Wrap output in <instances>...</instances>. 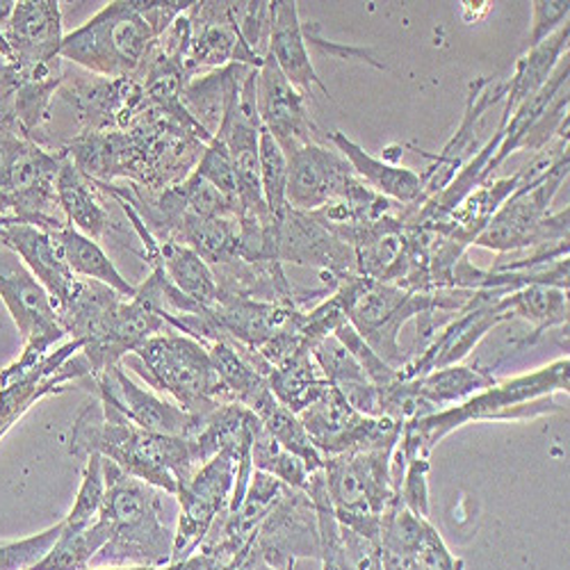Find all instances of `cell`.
<instances>
[{
	"label": "cell",
	"mask_w": 570,
	"mask_h": 570,
	"mask_svg": "<svg viewBox=\"0 0 570 570\" xmlns=\"http://www.w3.org/2000/svg\"><path fill=\"white\" fill-rule=\"evenodd\" d=\"M406 391L434 415L450 406H459L465 400L491 389L498 379L493 372L482 370L478 365H452L443 370L426 372L422 376L402 379Z\"/></svg>",
	"instance_id": "83f0119b"
},
{
	"label": "cell",
	"mask_w": 570,
	"mask_h": 570,
	"mask_svg": "<svg viewBox=\"0 0 570 570\" xmlns=\"http://www.w3.org/2000/svg\"><path fill=\"white\" fill-rule=\"evenodd\" d=\"M430 459L417 456L413 461H406V470L402 484L397 489V495L406 509H411L415 515L430 518L432 504H430Z\"/></svg>",
	"instance_id": "c3c4849f"
},
{
	"label": "cell",
	"mask_w": 570,
	"mask_h": 570,
	"mask_svg": "<svg viewBox=\"0 0 570 570\" xmlns=\"http://www.w3.org/2000/svg\"><path fill=\"white\" fill-rule=\"evenodd\" d=\"M160 256L158 263L178 293L197 302L204 308H213L219 299V285L213 269L193 252L178 243H158ZM154 265V267H156Z\"/></svg>",
	"instance_id": "e575fe53"
},
{
	"label": "cell",
	"mask_w": 570,
	"mask_h": 570,
	"mask_svg": "<svg viewBox=\"0 0 570 570\" xmlns=\"http://www.w3.org/2000/svg\"><path fill=\"white\" fill-rule=\"evenodd\" d=\"M502 308L511 320L520 317L532 324V334L518 345V352L537 345L548 331L568 326V291L552 288V285H528L502 297Z\"/></svg>",
	"instance_id": "d6a6232c"
},
{
	"label": "cell",
	"mask_w": 570,
	"mask_h": 570,
	"mask_svg": "<svg viewBox=\"0 0 570 570\" xmlns=\"http://www.w3.org/2000/svg\"><path fill=\"white\" fill-rule=\"evenodd\" d=\"M240 6L228 0H195L187 14L189 43L183 58V71L189 78L226 65H247L261 69L265 58L256 56L240 32Z\"/></svg>",
	"instance_id": "5bb4252c"
},
{
	"label": "cell",
	"mask_w": 570,
	"mask_h": 570,
	"mask_svg": "<svg viewBox=\"0 0 570 570\" xmlns=\"http://www.w3.org/2000/svg\"><path fill=\"white\" fill-rule=\"evenodd\" d=\"M334 293L343 302L347 322L356 334L379 358L395 370H402L409 363V354L400 345V334L409 320L430 313L454 315L474 297L472 291L456 288L430 295L411 293L400 285L358 274L343 278Z\"/></svg>",
	"instance_id": "5b68a950"
},
{
	"label": "cell",
	"mask_w": 570,
	"mask_h": 570,
	"mask_svg": "<svg viewBox=\"0 0 570 570\" xmlns=\"http://www.w3.org/2000/svg\"><path fill=\"white\" fill-rule=\"evenodd\" d=\"M132 367L147 382L176 400L185 413L204 417L215 409L235 402L210 361L208 347L169 328L137 347L130 356Z\"/></svg>",
	"instance_id": "8992f818"
},
{
	"label": "cell",
	"mask_w": 570,
	"mask_h": 570,
	"mask_svg": "<svg viewBox=\"0 0 570 570\" xmlns=\"http://www.w3.org/2000/svg\"><path fill=\"white\" fill-rule=\"evenodd\" d=\"M0 245L14 252L35 278L49 291L56 308L73 293L78 276L71 272L53 230H46L14 217H0Z\"/></svg>",
	"instance_id": "cb8c5ba5"
},
{
	"label": "cell",
	"mask_w": 570,
	"mask_h": 570,
	"mask_svg": "<svg viewBox=\"0 0 570 570\" xmlns=\"http://www.w3.org/2000/svg\"><path fill=\"white\" fill-rule=\"evenodd\" d=\"M299 559H320L317 513L304 491L288 489L261 522L243 570H295Z\"/></svg>",
	"instance_id": "4fadbf2b"
},
{
	"label": "cell",
	"mask_w": 570,
	"mask_h": 570,
	"mask_svg": "<svg viewBox=\"0 0 570 570\" xmlns=\"http://www.w3.org/2000/svg\"><path fill=\"white\" fill-rule=\"evenodd\" d=\"M267 261L317 269L326 288H334L356 272L354 249L341 240L315 213L288 210L267 230Z\"/></svg>",
	"instance_id": "8fae6325"
},
{
	"label": "cell",
	"mask_w": 570,
	"mask_h": 570,
	"mask_svg": "<svg viewBox=\"0 0 570 570\" xmlns=\"http://www.w3.org/2000/svg\"><path fill=\"white\" fill-rule=\"evenodd\" d=\"M158 41V32L139 12L137 0H115L87 23L65 35L60 58L91 76H137Z\"/></svg>",
	"instance_id": "52a82bcc"
},
{
	"label": "cell",
	"mask_w": 570,
	"mask_h": 570,
	"mask_svg": "<svg viewBox=\"0 0 570 570\" xmlns=\"http://www.w3.org/2000/svg\"><path fill=\"white\" fill-rule=\"evenodd\" d=\"M328 141H334L338 154L352 165L354 174L372 189L400 206H422V183L420 174L409 167L391 165L382 158H374L363 151L356 141H352L343 130H334L326 135Z\"/></svg>",
	"instance_id": "4316f807"
},
{
	"label": "cell",
	"mask_w": 570,
	"mask_h": 570,
	"mask_svg": "<svg viewBox=\"0 0 570 570\" xmlns=\"http://www.w3.org/2000/svg\"><path fill=\"white\" fill-rule=\"evenodd\" d=\"M361 178L352 165L326 145H308L288 156V206L302 213H315L328 204L345 199Z\"/></svg>",
	"instance_id": "7402d4cb"
},
{
	"label": "cell",
	"mask_w": 570,
	"mask_h": 570,
	"mask_svg": "<svg viewBox=\"0 0 570 570\" xmlns=\"http://www.w3.org/2000/svg\"><path fill=\"white\" fill-rule=\"evenodd\" d=\"M254 69L247 65H226L215 71L189 78L183 87L180 104L210 139L219 135L228 115L233 112L245 80Z\"/></svg>",
	"instance_id": "484cf974"
},
{
	"label": "cell",
	"mask_w": 570,
	"mask_h": 570,
	"mask_svg": "<svg viewBox=\"0 0 570 570\" xmlns=\"http://www.w3.org/2000/svg\"><path fill=\"white\" fill-rule=\"evenodd\" d=\"M568 14H570L568 0H534L530 49L532 46H539L550 35H554L559 28H563L568 23Z\"/></svg>",
	"instance_id": "f907efd6"
},
{
	"label": "cell",
	"mask_w": 570,
	"mask_h": 570,
	"mask_svg": "<svg viewBox=\"0 0 570 570\" xmlns=\"http://www.w3.org/2000/svg\"><path fill=\"white\" fill-rule=\"evenodd\" d=\"M104 474L106 500L97 522L108 539L91 568L169 566L174 530L163 520V491L130 478L108 459H104Z\"/></svg>",
	"instance_id": "3957f363"
},
{
	"label": "cell",
	"mask_w": 570,
	"mask_h": 570,
	"mask_svg": "<svg viewBox=\"0 0 570 570\" xmlns=\"http://www.w3.org/2000/svg\"><path fill=\"white\" fill-rule=\"evenodd\" d=\"M58 243L65 252V258L71 267V272L78 278H91L110 285L112 291H117L124 297H132L135 295V285L128 283V278L115 267V263L110 261V256L104 252V247L91 240V237L82 235L80 230H76L73 226H65L60 230H53Z\"/></svg>",
	"instance_id": "8d00e7d4"
},
{
	"label": "cell",
	"mask_w": 570,
	"mask_h": 570,
	"mask_svg": "<svg viewBox=\"0 0 570 570\" xmlns=\"http://www.w3.org/2000/svg\"><path fill=\"white\" fill-rule=\"evenodd\" d=\"M8 376H10V367H6L3 372H0V389L6 386V382H8Z\"/></svg>",
	"instance_id": "11a10c76"
},
{
	"label": "cell",
	"mask_w": 570,
	"mask_h": 570,
	"mask_svg": "<svg viewBox=\"0 0 570 570\" xmlns=\"http://www.w3.org/2000/svg\"><path fill=\"white\" fill-rule=\"evenodd\" d=\"M121 299L124 295L112 291L106 283L91 281V278H78L73 293L58 308V317L65 334L71 341H80L85 345L94 334H97L104 320Z\"/></svg>",
	"instance_id": "836d02e7"
},
{
	"label": "cell",
	"mask_w": 570,
	"mask_h": 570,
	"mask_svg": "<svg viewBox=\"0 0 570 570\" xmlns=\"http://www.w3.org/2000/svg\"><path fill=\"white\" fill-rule=\"evenodd\" d=\"M568 41H570V26L566 23L554 35L543 39L539 46H532V49L515 62L513 76L511 80H507L509 89H507L504 110L500 119H509L522 101H528L537 91H541V87L550 80L554 69L559 67V62L568 56Z\"/></svg>",
	"instance_id": "4dcf8cb0"
},
{
	"label": "cell",
	"mask_w": 570,
	"mask_h": 570,
	"mask_svg": "<svg viewBox=\"0 0 570 570\" xmlns=\"http://www.w3.org/2000/svg\"><path fill=\"white\" fill-rule=\"evenodd\" d=\"M507 291H480L452 317H448L415 358L400 370L402 379L422 376L426 372L443 370L463 363L495 326L509 322L511 315L502 308Z\"/></svg>",
	"instance_id": "9a60e30c"
},
{
	"label": "cell",
	"mask_w": 570,
	"mask_h": 570,
	"mask_svg": "<svg viewBox=\"0 0 570 570\" xmlns=\"http://www.w3.org/2000/svg\"><path fill=\"white\" fill-rule=\"evenodd\" d=\"M89 570H119V568H89Z\"/></svg>",
	"instance_id": "9f6ffc18"
},
{
	"label": "cell",
	"mask_w": 570,
	"mask_h": 570,
	"mask_svg": "<svg viewBox=\"0 0 570 570\" xmlns=\"http://www.w3.org/2000/svg\"><path fill=\"white\" fill-rule=\"evenodd\" d=\"M272 8V30L267 56L276 62L281 73L297 87L304 97H313V89H320L331 101V94L315 71L304 39V28L299 21V8L295 0H274Z\"/></svg>",
	"instance_id": "d4e9b609"
},
{
	"label": "cell",
	"mask_w": 570,
	"mask_h": 570,
	"mask_svg": "<svg viewBox=\"0 0 570 570\" xmlns=\"http://www.w3.org/2000/svg\"><path fill=\"white\" fill-rule=\"evenodd\" d=\"M237 459L228 452H219L195 470L193 478L180 484L176 498L180 504L178 528L174 530V557L171 563L193 557L208 534L228 513L230 495L235 489Z\"/></svg>",
	"instance_id": "7c38bea8"
},
{
	"label": "cell",
	"mask_w": 570,
	"mask_h": 570,
	"mask_svg": "<svg viewBox=\"0 0 570 570\" xmlns=\"http://www.w3.org/2000/svg\"><path fill=\"white\" fill-rule=\"evenodd\" d=\"M58 97L76 112L80 132L128 130L149 108V99L137 76L101 78L89 73L87 78H65Z\"/></svg>",
	"instance_id": "ffe728a7"
},
{
	"label": "cell",
	"mask_w": 570,
	"mask_h": 570,
	"mask_svg": "<svg viewBox=\"0 0 570 570\" xmlns=\"http://www.w3.org/2000/svg\"><path fill=\"white\" fill-rule=\"evenodd\" d=\"M520 178H522V169L511 176L491 178L482 183L480 187H474L443 222H439L432 228L452 237L454 243H459L465 249L472 247V243L482 235V230L489 226V222L495 217L502 204L513 195Z\"/></svg>",
	"instance_id": "f546056e"
},
{
	"label": "cell",
	"mask_w": 570,
	"mask_h": 570,
	"mask_svg": "<svg viewBox=\"0 0 570 570\" xmlns=\"http://www.w3.org/2000/svg\"><path fill=\"white\" fill-rule=\"evenodd\" d=\"M91 379V365L82 356V343L69 341L35 365H10V376L0 389V439L43 397L62 393L67 384Z\"/></svg>",
	"instance_id": "ac0fdd59"
},
{
	"label": "cell",
	"mask_w": 570,
	"mask_h": 570,
	"mask_svg": "<svg viewBox=\"0 0 570 570\" xmlns=\"http://www.w3.org/2000/svg\"><path fill=\"white\" fill-rule=\"evenodd\" d=\"M356 570H384L382 548H370L356 559Z\"/></svg>",
	"instance_id": "f5cc1de1"
},
{
	"label": "cell",
	"mask_w": 570,
	"mask_h": 570,
	"mask_svg": "<svg viewBox=\"0 0 570 570\" xmlns=\"http://www.w3.org/2000/svg\"><path fill=\"white\" fill-rule=\"evenodd\" d=\"M256 108L263 128L276 139L285 158L308 145H324V132L308 110V99L281 73L276 62L267 56L258 69Z\"/></svg>",
	"instance_id": "44dd1931"
},
{
	"label": "cell",
	"mask_w": 570,
	"mask_h": 570,
	"mask_svg": "<svg viewBox=\"0 0 570 570\" xmlns=\"http://www.w3.org/2000/svg\"><path fill=\"white\" fill-rule=\"evenodd\" d=\"M302 28H304V39H306V43L317 46L320 51H324V53H328V56H336V58H341V60H363V62H367V65H372V67H376V69H384V65L379 62V60H376L370 51H365V49H352V46L328 43V41L320 35L317 23H302Z\"/></svg>",
	"instance_id": "816d5d0a"
},
{
	"label": "cell",
	"mask_w": 570,
	"mask_h": 570,
	"mask_svg": "<svg viewBox=\"0 0 570 570\" xmlns=\"http://www.w3.org/2000/svg\"><path fill=\"white\" fill-rule=\"evenodd\" d=\"M267 384L272 395L297 415L331 389L311 352L297 354L278 367H272L267 374Z\"/></svg>",
	"instance_id": "d590c367"
},
{
	"label": "cell",
	"mask_w": 570,
	"mask_h": 570,
	"mask_svg": "<svg viewBox=\"0 0 570 570\" xmlns=\"http://www.w3.org/2000/svg\"><path fill=\"white\" fill-rule=\"evenodd\" d=\"M568 386L570 358L566 354L534 372L498 379L491 389L465 400L459 406L404 422L397 450L402 452L404 461H413L417 456L430 459L432 450L452 432L461 430L463 424L484 420H534L548 413H557L561 406L554 404V395H568Z\"/></svg>",
	"instance_id": "7a4b0ae2"
},
{
	"label": "cell",
	"mask_w": 570,
	"mask_h": 570,
	"mask_svg": "<svg viewBox=\"0 0 570 570\" xmlns=\"http://www.w3.org/2000/svg\"><path fill=\"white\" fill-rule=\"evenodd\" d=\"M0 299L12 315L23 341V352L17 358L21 365L39 363L67 338L49 291L35 278L21 258L3 245H0Z\"/></svg>",
	"instance_id": "30bf717a"
},
{
	"label": "cell",
	"mask_w": 570,
	"mask_h": 570,
	"mask_svg": "<svg viewBox=\"0 0 570 570\" xmlns=\"http://www.w3.org/2000/svg\"><path fill=\"white\" fill-rule=\"evenodd\" d=\"M397 445L354 450L324 459V482L341 525L379 546L382 513L395 495L391 461Z\"/></svg>",
	"instance_id": "ba28073f"
},
{
	"label": "cell",
	"mask_w": 570,
	"mask_h": 570,
	"mask_svg": "<svg viewBox=\"0 0 570 570\" xmlns=\"http://www.w3.org/2000/svg\"><path fill=\"white\" fill-rule=\"evenodd\" d=\"M180 185L185 193L187 213L199 215V217H237L240 215V206H237V202L224 197L219 189H215L197 171L189 174Z\"/></svg>",
	"instance_id": "bcb514c9"
},
{
	"label": "cell",
	"mask_w": 570,
	"mask_h": 570,
	"mask_svg": "<svg viewBox=\"0 0 570 570\" xmlns=\"http://www.w3.org/2000/svg\"><path fill=\"white\" fill-rule=\"evenodd\" d=\"M106 500V474H104V456L89 454L87 468L82 472V482L76 495V502L69 511V515L62 520L65 530L80 532L91 528L97 522L101 507Z\"/></svg>",
	"instance_id": "ee69618b"
},
{
	"label": "cell",
	"mask_w": 570,
	"mask_h": 570,
	"mask_svg": "<svg viewBox=\"0 0 570 570\" xmlns=\"http://www.w3.org/2000/svg\"><path fill=\"white\" fill-rule=\"evenodd\" d=\"M237 217H199L185 213L171 233V243L193 249L208 267L237 258Z\"/></svg>",
	"instance_id": "1f68e13d"
},
{
	"label": "cell",
	"mask_w": 570,
	"mask_h": 570,
	"mask_svg": "<svg viewBox=\"0 0 570 570\" xmlns=\"http://www.w3.org/2000/svg\"><path fill=\"white\" fill-rule=\"evenodd\" d=\"M311 356L326 382L341 391L343 397H350L354 391L370 386V379L365 376L363 367L336 336H326L324 341H320L311 350Z\"/></svg>",
	"instance_id": "b9f144b4"
},
{
	"label": "cell",
	"mask_w": 570,
	"mask_h": 570,
	"mask_svg": "<svg viewBox=\"0 0 570 570\" xmlns=\"http://www.w3.org/2000/svg\"><path fill=\"white\" fill-rule=\"evenodd\" d=\"M304 430L315 450L328 459L354 450L397 445L402 422L393 417H367L331 386L315 404L299 413Z\"/></svg>",
	"instance_id": "2e32d148"
},
{
	"label": "cell",
	"mask_w": 570,
	"mask_h": 570,
	"mask_svg": "<svg viewBox=\"0 0 570 570\" xmlns=\"http://www.w3.org/2000/svg\"><path fill=\"white\" fill-rule=\"evenodd\" d=\"M106 539L108 537L99 522L80 532H69L62 525V532L51 550L28 570H89L94 557L106 546Z\"/></svg>",
	"instance_id": "ab89813d"
},
{
	"label": "cell",
	"mask_w": 570,
	"mask_h": 570,
	"mask_svg": "<svg viewBox=\"0 0 570 570\" xmlns=\"http://www.w3.org/2000/svg\"><path fill=\"white\" fill-rule=\"evenodd\" d=\"M69 450L76 456L101 454L130 478L174 498L199 468L185 436L141 430L108 402L82 409L73 424Z\"/></svg>",
	"instance_id": "6da1fadb"
},
{
	"label": "cell",
	"mask_w": 570,
	"mask_h": 570,
	"mask_svg": "<svg viewBox=\"0 0 570 570\" xmlns=\"http://www.w3.org/2000/svg\"><path fill=\"white\" fill-rule=\"evenodd\" d=\"M56 189H58V202L67 224L80 230L82 235L101 243L104 237L115 228L112 215L108 213L101 199L104 197L101 189L85 174H80L78 167L67 156L62 158Z\"/></svg>",
	"instance_id": "f1b7e54d"
},
{
	"label": "cell",
	"mask_w": 570,
	"mask_h": 570,
	"mask_svg": "<svg viewBox=\"0 0 570 570\" xmlns=\"http://www.w3.org/2000/svg\"><path fill=\"white\" fill-rule=\"evenodd\" d=\"M252 413L261 420L263 430L283 448L288 450L291 454L299 456L306 468L311 472H317L324 468V456L315 450V445L311 443L304 424L299 420L297 413H293L291 409H285L274 395L272 391L252 409Z\"/></svg>",
	"instance_id": "74e56055"
},
{
	"label": "cell",
	"mask_w": 570,
	"mask_h": 570,
	"mask_svg": "<svg viewBox=\"0 0 570 570\" xmlns=\"http://www.w3.org/2000/svg\"><path fill=\"white\" fill-rule=\"evenodd\" d=\"M94 391L101 402L112 404L130 422L141 430L167 436H189L195 430V417L185 413L180 406L165 402L156 393L139 389L126 374L124 365H115L91 379Z\"/></svg>",
	"instance_id": "603a6c76"
},
{
	"label": "cell",
	"mask_w": 570,
	"mask_h": 570,
	"mask_svg": "<svg viewBox=\"0 0 570 570\" xmlns=\"http://www.w3.org/2000/svg\"><path fill=\"white\" fill-rule=\"evenodd\" d=\"M195 171L206 178L215 189L233 202H237V185H235V171L228 156V149L219 137H215L206 147L204 156L199 158Z\"/></svg>",
	"instance_id": "681fc988"
},
{
	"label": "cell",
	"mask_w": 570,
	"mask_h": 570,
	"mask_svg": "<svg viewBox=\"0 0 570 570\" xmlns=\"http://www.w3.org/2000/svg\"><path fill=\"white\" fill-rule=\"evenodd\" d=\"M258 160H261V185H263L265 204L269 213L276 219H281L291 210L288 197H285V189H288V158H285L283 149L276 145V139L265 128L261 130Z\"/></svg>",
	"instance_id": "7bdbcfd3"
},
{
	"label": "cell",
	"mask_w": 570,
	"mask_h": 570,
	"mask_svg": "<svg viewBox=\"0 0 570 570\" xmlns=\"http://www.w3.org/2000/svg\"><path fill=\"white\" fill-rule=\"evenodd\" d=\"M252 463L254 470L267 472L272 478H276L281 484L297 489V491H306L308 480H311V470L306 468V463L291 454L288 450H283L265 430L258 420V426L254 432V445H252Z\"/></svg>",
	"instance_id": "60d3db41"
},
{
	"label": "cell",
	"mask_w": 570,
	"mask_h": 570,
	"mask_svg": "<svg viewBox=\"0 0 570 570\" xmlns=\"http://www.w3.org/2000/svg\"><path fill=\"white\" fill-rule=\"evenodd\" d=\"M17 80L62 78V12L58 0H21L3 30Z\"/></svg>",
	"instance_id": "e0dca14e"
},
{
	"label": "cell",
	"mask_w": 570,
	"mask_h": 570,
	"mask_svg": "<svg viewBox=\"0 0 570 570\" xmlns=\"http://www.w3.org/2000/svg\"><path fill=\"white\" fill-rule=\"evenodd\" d=\"M210 361L237 404L247 406L249 411L269 393L267 376L258 372L240 352L226 343L208 345Z\"/></svg>",
	"instance_id": "f35d334b"
},
{
	"label": "cell",
	"mask_w": 570,
	"mask_h": 570,
	"mask_svg": "<svg viewBox=\"0 0 570 570\" xmlns=\"http://www.w3.org/2000/svg\"><path fill=\"white\" fill-rule=\"evenodd\" d=\"M334 336L352 352V356L358 361V365L363 367L365 376L370 379V384H372L379 393L389 391L391 386H395V384L400 382V379H402V376H400V370L391 367L386 361L379 358V356L370 350V345L356 334L354 326H352L350 322H345L343 326H338Z\"/></svg>",
	"instance_id": "f6af8a7d"
},
{
	"label": "cell",
	"mask_w": 570,
	"mask_h": 570,
	"mask_svg": "<svg viewBox=\"0 0 570 570\" xmlns=\"http://www.w3.org/2000/svg\"><path fill=\"white\" fill-rule=\"evenodd\" d=\"M119 570H183V561L169 563V566H160V568H154V566H130V568H119Z\"/></svg>",
	"instance_id": "db71d44e"
},
{
	"label": "cell",
	"mask_w": 570,
	"mask_h": 570,
	"mask_svg": "<svg viewBox=\"0 0 570 570\" xmlns=\"http://www.w3.org/2000/svg\"><path fill=\"white\" fill-rule=\"evenodd\" d=\"M60 532H62V520L58 525L43 530L41 534H35L30 539L0 543V570H28L51 550Z\"/></svg>",
	"instance_id": "7dc6e473"
},
{
	"label": "cell",
	"mask_w": 570,
	"mask_h": 570,
	"mask_svg": "<svg viewBox=\"0 0 570 570\" xmlns=\"http://www.w3.org/2000/svg\"><path fill=\"white\" fill-rule=\"evenodd\" d=\"M169 324L165 322V299L160 267H151L149 278L137 285L130 299H121L110 315L104 320L97 334L82 345V356L91 365V379L121 365L126 356H130L137 347L147 341L167 334Z\"/></svg>",
	"instance_id": "9c48e42d"
},
{
	"label": "cell",
	"mask_w": 570,
	"mask_h": 570,
	"mask_svg": "<svg viewBox=\"0 0 570 570\" xmlns=\"http://www.w3.org/2000/svg\"><path fill=\"white\" fill-rule=\"evenodd\" d=\"M568 141H561L552 156L541 154L530 167L522 169V178L513 195L502 204L472 247H482L502 256L568 243V206L566 210L550 213L557 193L568 180Z\"/></svg>",
	"instance_id": "277c9868"
},
{
	"label": "cell",
	"mask_w": 570,
	"mask_h": 570,
	"mask_svg": "<svg viewBox=\"0 0 570 570\" xmlns=\"http://www.w3.org/2000/svg\"><path fill=\"white\" fill-rule=\"evenodd\" d=\"M507 89H509L507 80L487 78V76L474 78L468 85V99H465V110H463L461 124L454 130V135L448 139L443 151L426 154L417 147H411L413 151H417V156L432 160V165L420 174L424 202L439 197L443 189L454 180V176L472 160V156L482 149L480 147L482 121L493 106L504 101Z\"/></svg>",
	"instance_id": "d6986e66"
}]
</instances>
